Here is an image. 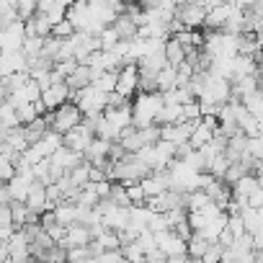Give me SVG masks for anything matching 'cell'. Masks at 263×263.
Returning a JSON list of instances; mask_svg holds the SVG:
<instances>
[{
	"label": "cell",
	"mask_w": 263,
	"mask_h": 263,
	"mask_svg": "<svg viewBox=\"0 0 263 263\" xmlns=\"http://www.w3.org/2000/svg\"><path fill=\"white\" fill-rule=\"evenodd\" d=\"M145 260H150V263H163V260H168V255L155 245V248H150V250H145Z\"/></svg>",
	"instance_id": "cell-37"
},
{
	"label": "cell",
	"mask_w": 263,
	"mask_h": 263,
	"mask_svg": "<svg viewBox=\"0 0 263 263\" xmlns=\"http://www.w3.org/2000/svg\"><path fill=\"white\" fill-rule=\"evenodd\" d=\"M111 26H114V31L119 34V39H135L137 36V24L132 21L126 13H116V18L111 21Z\"/></svg>",
	"instance_id": "cell-20"
},
{
	"label": "cell",
	"mask_w": 263,
	"mask_h": 263,
	"mask_svg": "<svg viewBox=\"0 0 263 263\" xmlns=\"http://www.w3.org/2000/svg\"><path fill=\"white\" fill-rule=\"evenodd\" d=\"M24 36H26V29H24V21H11L8 26L0 29V49H21L24 44Z\"/></svg>",
	"instance_id": "cell-9"
},
{
	"label": "cell",
	"mask_w": 263,
	"mask_h": 263,
	"mask_svg": "<svg viewBox=\"0 0 263 263\" xmlns=\"http://www.w3.org/2000/svg\"><path fill=\"white\" fill-rule=\"evenodd\" d=\"M26 206L34 212V214H42V212H47V209H52V204L47 201V194H44V183L42 181H31V186H29V194H26Z\"/></svg>",
	"instance_id": "cell-11"
},
{
	"label": "cell",
	"mask_w": 263,
	"mask_h": 263,
	"mask_svg": "<svg viewBox=\"0 0 263 263\" xmlns=\"http://www.w3.org/2000/svg\"><path fill=\"white\" fill-rule=\"evenodd\" d=\"M3 3H6V6H16V3H18V0H3Z\"/></svg>",
	"instance_id": "cell-43"
},
{
	"label": "cell",
	"mask_w": 263,
	"mask_h": 263,
	"mask_svg": "<svg viewBox=\"0 0 263 263\" xmlns=\"http://www.w3.org/2000/svg\"><path fill=\"white\" fill-rule=\"evenodd\" d=\"M116 42H119V34L114 31V26L108 24V26H103L101 31H98V47L101 49H114L116 47Z\"/></svg>",
	"instance_id": "cell-30"
},
{
	"label": "cell",
	"mask_w": 263,
	"mask_h": 263,
	"mask_svg": "<svg viewBox=\"0 0 263 263\" xmlns=\"http://www.w3.org/2000/svg\"><path fill=\"white\" fill-rule=\"evenodd\" d=\"M137 98L129 101L132 106V124L135 126H147L155 124V114L163 106V93L160 90H137Z\"/></svg>",
	"instance_id": "cell-1"
},
{
	"label": "cell",
	"mask_w": 263,
	"mask_h": 263,
	"mask_svg": "<svg viewBox=\"0 0 263 263\" xmlns=\"http://www.w3.org/2000/svg\"><path fill=\"white\" fill-rule=\"evenodd\" d=\"M119 250H121V255H124L126 260H135V263H142V260H145V253H142V248H140L135 240H132V242H124Z\"/></svg>",
	"instance_id": "cell-31"
},
{
	"label": "cell",
	"mask_w": 263,
	"mask_h": 263,
	"mask_svg": "<svg viewBox=\"0 0 263 263\" xmlns=\"http://www.w3.org/2000/svg\"><path fill=\"white\" fill-rule=\"evenodd\" d=\"M49 160L57 165V168H62V171H70L72 165H78L80 160H83V155L80 153H75V150H70V147H65V145H60L52 155H49Z\"/></svg>",
	"instance_id": "cell-16"
},
{
	"label": "cell",
	"mask_w": 263,
	"mask_h": 263,
	"mask_svg": "<svg viewBox=\"0 0 263 263\" xmlns=\"http://www.w3.org/2000/svg\"><path fill=\"white\" fill-rule=\"evenodd\" d=\"M245 204H248V206H263V189L258 186L255 191H250L248 199H245Z\"/></svg>",
	"instance_id": "cell-38"
},
{
	"label": "cell",
	"mask_w": 263,
	"mask_h": 263,
	"mask_svg": "<svg viewBox=\"0 0 263 263\" xmlns=\"http://www.w3.org/2000/svg\"><path fill=\"white\" fill-rule=\"evenodd\" d=\"M108 147H111L108 140H103V137H93V140L88 142V147L83 150V160H88V163L96 165V168H103L106 160H108Z\"/></svg>",
	"instance_id": "cell-10"
},
{
	"label": "cell",
	"mask_w": 263,
	"mask_h": 263,
	"mask_svg": "<svg viewBox=\"0 0 263 263\" xmlns=\"http://www.w3.org/2000/svg\"><path fill=\"white\" fill-rule=\"evenodd\" d=\"M75 29H72V24L67 21V18H60L54 26H52V36H60V39H65V36H70Z\"/></svg>",
	"instance_id": "cell-36"
},
{
	"label": "cell",
	"mask_w": 263,
	"mask_h": 263,
	"mask_svg": "<svg viewBox=\"0 0 263 263\" xmlns=\"http://www.w3.org/2000/svg\"><path fill=\"white\" fill-rule=\"evenodd\" d=\"M183 57H186V49H183L173 36H168V39H165V60H168V65H173V67H176Z\"/></svg>",
	"instance_id": "cell-24"
},
{
	"label": "cell",
	"mask_w": 263,
	"mask_h": 263,
	"mask_svg": "<svg viewBox=\"0 0 263 263\" xmlns=\"http://www.w3.org/2000/svg\"><path fill=\"white\" fill-rule=\"evenodd\" d=\"M232 240H235V235H232L227 227H222V230H219V235H217V242H219L222 248H227V245H232Z\"/></svg>",
	"instance_id": "cell-39"
},
{
	"label": "cell",
	"mask_w": 263,
	"mask_h": 263,
	"mask_svg": "<svg viewBox=\"0 0 263 263\" xmlns=\"http://www.w3.org/2000/svg\"><path fill=\"white\" fill-rule=\"evenodd\" d=\"M222 250H224V248H222L217 240H212V242L206 245V250L201 253L199 260H204V263H217V260H222Z\"/></svg>",
	"instance_id": "cell-33"
},
{
	"label": "cell",
	"mask_w": 263,
	"mask_h": 263,
	"mask_svg": "<svg viewBox=\"0 0 263 263\" xmlns=\"http://www.w3.org/2000/svg\"><path fill=\"white\" fill-rule=\"evenodd\" d=\"M70 101L80 108L83 116H85V114H101V111L106 108V93L98 90L93 83H90V85H83V88H78V90H72V93H70Z\"/></svg>",
	"instance_id": "cell-2"
},
{
	"label": "cell",
	"mask_w": 263,
	"mask_h": 263,
	"mask_svg": "<svg viewBox=\"0 0 263 263\" xmlns=\"http://www.w3.org/2000/svg\"><path fill=\"white\" fill-rule=\"evenodd\" d=\"M39 101L44 103V111H54L60 103L70 101V88H67V83H65V80L52 83L49 88H44V90L39 93Z\"/></svg>",
	"instance_id": "cell-8"
},
{
	"label": "cell",
	"mask_w": 263,
	"mask_h": 263,
	"mask_svg": "<svg viewBox=\"0 0 263 263\" xmlns=\"http://www.w3.org/2000/svg\"><path fill=\"white\" fill-rule=\"evenodd\" d=\"M44 114V103L36 98V101H29V103H21L16 106V116H18V124H29L31 119L42 116Z\"/></svg>",
	"instance_id": "cell-22"
},
{
	"label": "cell",
	"mask_w": 263,
	"mask_h": 263,
	"mask_svg": "<svg viewBox=\"0 0 263 263\" xmlns=\"http://www.w3.org/2000/svg\"><path fill=\"white\" fill-rule=\"evenodd\" d=\"M93 137H96V135H93V132H90V129H88V126H85V124L80 121L78 126H72V129H67V132H65V135H62V145L83 155V150L88 147V142H90Z\"/></svg>",
	"instance_id": "cell-7"
},
{
	"label": "cell",
	"mask_w": 263,
	"mask_h": 263,
	"mask_svg": "<svg viewBox=\"0 0 263 263\" xmlns=\"http://www.w3.org/2000/svg\"><path fill=\"white\" fill-rule=\"evenodd\" d=\"M155 80H158V90H168V88H173V85H176V67H173V65L160 67Z\"/></svg>",
	"instance_id": "cell-28"
},
{
	"label": "cell",
	"mask_w": 263,
	"mask_h": 263,
	"mask_svg": "<svg viewBox=\"0 0 263 263\" xmlns=\"http://www.w3.org/2000/svg\"><path fill=\"white\" fill-rule=\"evenodd\" d=\"M67 176L72 178V183H75V186L88 183V176H90V163H88V160H80L78 165H72V168L67 171Z\"/></svg>",
	"instance_id": "cell-27"
},
{
	"label": "cell",
	"mask_w": 263,
	"mask_h": 263,
	"mask_svg": "<svg viewBox=\"0 0 263 263\" xmlns=\"http://www.w3.org/2000/svg\"><path fill=\"white\" fill-rule=\"evenodd\" d=\"M31 176H24V173H13V178H8L6 181V186H8V191H11V199H18V201H24L26 199V194H29V186H31Z\"/></svg>",
	"instance_id": "cell-19"
},
{
	"label": "cell",
	"mask_w": 263,
	"mask_h": 263,
	"mask_svg": "<svg viewBox=\"0 0 263 263\" xmlns=\"http://www.w3.org/2000/svg\"><path fill=\"white\" fill-rule=\"evenodd\" d=\"M240 219H242V227L245 232H260L263 230V206H245L240 212Z\"/></svg>",
	"instance_id": "cell-17"
},
{
	"label": "cell",
	"mask_w": 263,
	"mask_h": 263,
	"mask_svg": "<svg viewBox=\"0 0 263 263\" xmlns=\"http://www.w3.org/2000/svg\"><path fill=\"white\" fill-rule=\"evenodd\" d=\"M209 242H212V240H206L199 230H194V232L186 237V255H189V258H194V260H199Z\"/></svg>",
	"instance_id": "cell-21"
},
{
	"label": "cell",
	"mask_w": 263,
	"mask_h": 263,
	"mask_svg": "<svg viewBox=\"0 0 263 263\" xmlns=\"http://www.w3.org/2000/svg\"><path fill=\"white\" fill-rule=\"evenodd\" d=\"M80 119H83V114H80V108H78L72 101H65V103H60L54 111H47L49 129L60 132V135H65L67 129L78 126V124H80Z\"/></svg>",
	"instance_id": "cell-3"
},
{
	"label": "cell",
	"mask_w": 263,
	"mask_h": 263,
	"mask_svg": "<svg viewBox=\"0 0 263 263\" xmlns=\"http://www.w3.org/2000/svg\"><path fill=\"white\" fill-rule=\"evenodd\" d=\"M90 83H93L98 90L111 93V90H116V72H114V70H103V72H98Z\"/></svg>",
	"instance_id": "cell-25"
},
{
	"label": "cell",
	"mask_w": 263,
	"mask_h": 263,
	"mask_svg": "<svg viewBox=\"0 0 263 263\" xmlns=\"http://www.w3.org/2000/svg\"><path fill=\"white\" fill-rule=\"evenodd\" d=\"M116 93L132 98L137 93V62H126L116 70Z\"/></svg>",
	"instance_id": "cell-6"
},
{
	"label": "cell",
	"mask_w": 263,
	"mask_h": 263,
	"mask_svg": "<svg viewBox=\"0 0 263 263\" xmlns=\"http://www.w3.org/2000/svg\"><path fill=\"white\" fill-rule=\"evenodd\" d=\"M90 80H93V70H90L85 62H78V65L70 70V75L65 78V83H67L70 93H72V90H78V88H83V85H90Z\"/></svg>",
	"instance_id": "cell-15"
},
{
	"label": "cell",
	"mask_w": 263,
	"mask_h": 263,
	"mask_svg": "<svg viewBox=\"0 0 263 263\" xmlns=\"http://www.w3.org/2000/svg\"><path fill=\"white\" fill-rule=\"evenodd\" d=\"M6 98H8V88L3 85V80H0V103H3Z\"/></svg>",
	"instance_id": "cell-40"
},
{
	"label": "cell",
	"mask_w": 263,
	"mask_h": 263,
	"mask_svg": "<svg viewBox=\"0 0 263 263\" xmlns=\"http://www.w3.org/2000/svg\"><path fill=\"white\" fill-rule=\"evenodd\" d=\"M240 103L245 106V111H250L253 116H263V96H260V88H255V90H250V93H245L242 98H240Z\"/></svg>",
	"instance_id": "cell-23"
},
{
	"label": "cell",
	"mask_w": 263,
	"mask_h": 263,
	"mask_svg": "<svg viewBox=\"0 0 263 263\" xmlns=\"http://www.w3.org/2000/svg\"><path fill=\"white\" fill-rule=\"evenodd\" d=\"M0 260H8V245H0Z\"/></svg>",
	"instance_id": "cell-41"
},
{
	"label": "cell",
	"mask_w": 263,
	"mask_h": 263,
	"mask_svg": "<svg viewBox=\"0 0 263 263\" xmlns=\"http://www.w3.org/2000/svg\"><path fill=\"white\" fill-rule=\"evenodd\" d=\"M52 212H54L57 222H60V224H65V227L75 224V222H78V217H80V206H78L72 199H62V201H57Z\"/></svg>",
	"instance_id": "cell-14"
},
{
	"label": "cell",
	"mask_w": 263,
	"mask_h": 263,
	"mask_svg": "<svg viewBox=\"0 0 263 263\" xmlns=\"http://www.w3.org/2000/svg\"><path fill=\"white\" fill-rule=\"evenodd\" d=\"M13 11H16L18 21H26V18H31L36 13V0H18V3L13 6Z\"/></svg>",
	"instance_id": "cell-32"
},
{
	"label": "cell",
	"mask_w": 263,
	"mask_h": 263,
	"mask_svg": "<svg viewBox=\"0 0 263 263\" xmlns=\"http://www.w3.org/2000/svg\"><path fill=\"white\" fill-rule=\"evenodd\" d=\"M173 16L181 21V26L186 29H201L204 26V16H206V8L199 3V0H183V3L176 6Z\"/></svg>",
	"instance_id": "cell-5"
},
{
	"label": "cell",
	"mask_w": 263,
	"mask_h": 263,
	"mask_svg": "<svg viewBox=\"0 0 263 263\" xmlns=\"http://www.w3.org/2000/svg\"><path fill=\"white\" fill-rule=\"evenodd\" d=\"M124 189H126V199H129V206H135V204H145V191H142L140 181H137V183H126Z\"/></svg>",
	"instance_id": "cell-34"
},
{
	"label": "cell",
	"mask_w": 263,
	"mask_h": 263,
	"mask_svg": "<svg viewBox=\"0 0 263 263\" xmlns=\"http://www.w3.org/2000/svg\"><path fill=\"white\" fill-rule=\"evenodd\" d=\"M65 6H60L57 0H36V13H42L52 26L60 21V18H65Z\"/></svg>",
	"instance_id": "cell-18"
},
{
	"label": "cell",
	"mask_w": 263,
	"mask_h": 263,
	"mask_svg": "<svg viewBox=\"0 0 263 263\" xmlns=\"http://www.w3.org/2000/svg\"><path fill=\"white\" fill-rule=\"evenodd\" d=\"M0 150H6V135L0 132Z\"/></svg>",
	"instance_id": "cell-42"
},
{
	"label": "cell",
	"mask_w": 263,
	"mask_h": 263,
	"mask_svg": "<svg viewBox=\"0 0 263 263\" xmlns=\"http://www.w3.org/2000/svg\"><path fill=\"white\" fill-rule=\"evenodd\" d=\"M227 98H230V78L209 72V78H206L204 88L199 90L196 101H201V103H214V106H219V103H224Z\"/></svg>",
	"instance_id": "cell-4"
},
{
	"label": "cell",
	"mask_w": 263,
	"mask_h": 263,
	"mask_svg": "<svg viewBox=\"0 0 263 263\" xmlns=\"http://www.w3.org/2000/svg\"><path fill=\"white\" fill-rule=\"evenodd\" d=\"M124 3H129V0H124Z\"/></svg>",
	"instance_id": "cell-44"
},
{
	"label": "cell",
	"mask_w": 263,
	"mask_h": 263,
	"mask_svg": "<svg viewBox=\"0 0 263 263\" xmlns=\"http://www.w3.org/2000/svg\"><path fill=\"white\" fill-rule=\"evenodd\" d=\"M227 165H230V160H227L224 150H222V153H214V155L206 160V171H209L212 176H217V178H222V173L227 171Z\"/></svg>",
	"instance_id": "cell-26"
},
{
	"label": "cell",
	"mask_w": 263,
	"mask_h": 263,
	"mask_svg": "<svg viewBox=\"0 0 263 263\" xmlns=\"http://www.w3.org/2000/svg\"><path fill=\"white\" fill-rule=\"evenodd\" d=\"M13 232V217H11V206L0 204V237L8 240V235Z\"/></svg>",
	"instance_id": "cell-29"
},
{
	"label": "cell",
	"mask_w": 263,
	"mask_h": 263,
	"mask_svg": "<svg viewBox=\"0 0 263 263\" xmlns=\"http://www.w3.org/2000/svg\"><path fill=\"white\" fill-rule=\"evenodd\" d=\"M140 186H142L145 196H155V194L168 189V173L165 171H150L145 178H140Z\"/></svg>",
	"instance_id": "cell-13"
},
{
	"label": "cell",
	"mask_w": 263,
	"mask_h": 263,
	"mask_svg": "<svg viewBox=\"0 0 263 263\" xmlns=\"http://www.w3.org/2000/svg\"><path fill=\"white\" fill-rule=\"evenodd\" d=\"M245 153L250 155V158H263V140H260V135H255V137H245Z\"/></svg>",
	"instance_id": "cell-35"
},
{
	"label": "cell",
	"mask_w": 263,
	"mask_h": 263,
	"mask_svg": "<svg viewBox=\"0 0 263 263\" xmlns=\"http://www.w3.org/2000/svg\"><path fill=\"white\" fill-rule=\"evenodd\" d=\"M201 189H204V194H206V196H209L214 204H219L222 209H224V204H227V201H230V196H232V189H230V183H227L224 178H217V176H214V178H212L206 186H201Z\"/></svg>",
	"instance_id": "cell-12"
}]
</instances>
